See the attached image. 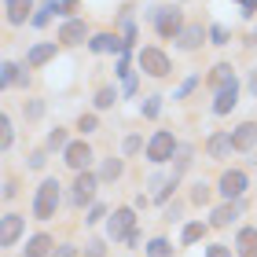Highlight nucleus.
I'll return each instance as SVG.
<instances>
[{
  "instance_id": "20e7f679",
  "label": "nucleus",
  "mask_w": 257,
  "mask_h": 257,
  "mask_svg": "<svg viewBox=\"0 0 257 257\" xmlns=\"http://www.w3.org/2000/svg\"><path fill=\"white\" fill-rule=\"evenodd\" d=\"M96 184H99V177H96V173L81 169V173H77V180H74V206H85V202H92V195H96Z\"/></svg>"
},
{
  "instance_id": "393cba45",
  "label": "nucleus",
  "mask_w": 257,
  "mask_h": 257,
  "mask_svg": "<svg viewBox=\"0 0 257 257\" xmlns=\"http://www.w3.org/2000/svg\"><path fill=\"white\" fill-rule=\"evenodd\" d=\"M114 99H118V96H114V88H99V92H96V107H99V110L110 107Z\"/></svg>"
},
{
  "instance_id": "412c9836",
  "label": "nucleus",
  "mask_w": 257,
  "mask_h": 257,
  "mask_svg": "<svg viewBox=\"0 0 257 257\" xmlns=\"http://www.w3.org/2000/svg\"><path fill=\"white\" fill-rule=\"evenodd\" d=\"M55 55V44H37V48L30 52V66H44Z\"/></svg>"
},
{
  "instance_id": "4468645a",
  "label": "nucleus",
  "mask_w": 257,
  "mask_h": 257,
  "mask_svg": "<svg viewBox=\"0 0 257 257\" xmlns=\"http://www.w3.org/2000/svg\"><path fill=\"white\" fill-rule=\"evenodd\" d=\"M92 52H128V41H118L110 37V33H99V37H92Z\"/></svg>"
},
{
  "instance_id": "a19ab883",
  "label": "nucleus",
  "mask_w": 257,
  "mask_h": 257,
  "mask_svg": "<svg viewBox=\"0 0 257 257\" xmlns=\"http://www.w3.org/2000/svg\"><path fill=\"white\" fill-rule=\"evenodd\" d=\"M30 166H33V169H41V166H44V151H37V155L30 158Z\"/></svg>"
},
{
  "instance_id": "473e14b6",
  "label": "nucleus",
  "mask_w": 257,
  "mask_h": 257,
  "mask_svg": "<svg viewBox=\"0 0 257 257\" xmlns=\"http://www.w3.org/2000/svg\"><path fill=\"white\" fill-rule=\"evenodd\" d=\"M96 125H99V121H96V114H85V118L77 121V128H81V133H92Z\"/></svg>"
},
{
  "instance_id": "6ab92c4d",
  "label": "nucleus",
  "mask_w": 257,
  "mask_h": 257,
  "mask_svg": "<svg viewBox=\"0 0 257 257\" xmlns=\"http://www.w3.org/2000/svg\"><path fill=\"white\" fill-rule=\"evenodd\" d=\"M231 81H235V74H231V66H228V63H217L213 70H209V85L224 88V85H231Z\"/></svg>"
},
{
  "instance_id": "f03ea898",
  "label": "nucleus",
  "mask_w": 257,
  "mask_h": 257,
  "mask_svg": "<svg viewBox=\"0 0 257 257\" xmlns=\"http://www.w3.org/2000/svg\"><path fill=\"white\" fill-rule=\"evenodd\" d=\"M140 70L151 74V77H166L169 74V55L162 48H144L140 52Z\"/></svg>"
},
{
  "instance_id": "58836bf2",
  "label": "nucleus",
  "mask_w": 257,
  "mask_h": 257,
  "mask_svg": "<svg viewBox=\"0 0 257 257\" xmlns=\"http://www.w3.org/2000/svg\"><path fill=\"white\" fill-rule=\"evenodd\" d=\"M239 4H242V15H253L257 11V0H239Z\"/></svg>"
},
{
  "instance_id": "a211bd4d",
  "label": "nucleus",
  "mask_w": 257,
  "mask_h": 257,
  "mask_svg": "<svg viewBox=\"0 0 257 257\" xmlns=\"http://www.w3.org/2000/svg\"><path fill=\"white\" fill-rule=\"evenodd\" d=\"M177 41H180V48H198V44H202V26H184L180 33H177Z\"/></svg>"
},
{
  "instance_id": "7ed1b4c3",
  "label": "nucleus",
  "mask_w": 257,
  "mask_h": 257,
  "mask_svg": "<svg viewBox=\"0 0 257 257\" xmlns=\"http://www.w3.org/2000/svg\"><path fill=\"white\" fill-rule=\"evenodd\" d=\"M173 151H177L173 133H155V136H151V144H147V158L158 166V162H169L173 158Z\"/></svg>"
},
{
  "instance_id": "aec40b11",
  "label": "nucleus",
  "mask_w": 257,
  "mask_h": 257,
  "mask_svg": "<svg viewBox=\"0 0 257 257\" xmlns=\"http://www.w3.org/2000/svg\"><path fill=\"white\" fill-rule=\"evenodd\" d=\"M206 151L213 158H224L228 151H231V136H224V133H217V136H209V144H206Z\"/></svg>"
},
{
  "instance_id": "f3484780",
  "label": "nucleus",
  "mask_w": 257,
  "mask_h": 257,
  "mask_svg": "<svg viewBox=\"0 0 257 257\" xmlns=\"http://www.w3.org/2000/svg\"><path fill=\"white\" fill-rule=\"evenodd\" d=\"M52 239L48 235H33L30 239V246H26V257H52Z\"/></svg>"
},
{
  "instance_id": "f257e3e1",
  "label": "nucleus",
  "mask_w": 257,
  "mask_h": 257,
  "mask_svg": "<svg viewBox=\"0 0 257 257\" xmlns=\"http://www.w3.org/2000/svg\"><path fill=\"white\" fill-rule=\"evenodd\" d=\"M55 206H59V184H55V180H44L41 188H37L33 213H37V220H48V217H55Z\"/></svg>"
},
{
  "instance_id": "c756f323",
  "label": "nucleus",
  "mask_w": 257,
  "mask_h": 257,
  "mask_svg": "<svg viewBox=\"0 0 257 257\" xmlns=\"http://www.w3.org/2000/svg\"><path fill=\"white\" fill-rule=\"evenodd\" d=\"M158 110H162V103H158V96H147V103H144V114H147V118H155Z\"/></svg>"
},
{
  "instance_id": "7c9ffc66",
  "label": "nucleus",
  "mask_w": 257,
  "mask_h": 257,
  "mask_svg": "<svg viewBox=\"0 0 257 257\" xmlns=\"http://www.w3.org/2000/svg\"><path fill=\"white\" fill-rule=\"evenodd\" d=\"M191 198H195L198 206H202V202H209V188H206V184H195V191H191Z\"/></svg>"
},
{
  "instance_id": "37998d69",
  "label": "nucleus",
  "mask_w": 257,
  "mask_h": 257,
  "mask_svg": "<svg viewBox=\"0 0 257 257\" xmlns=\"http://www.w3.org/2000/svg\"><path fill=\"white\" fill-rule=\"evenodd\" d=\"M250 92L257 96V70H253V77H250Z\"/></svg>"
},
{
  "instance_id": "c9c22d12",
  "label": "nucleus",
  "mask_w": 257,
  "mask_h": 257,
  "mask_svg": "<svg viewBox=\"0 0 257 257\" xmlns=\"http://www.w3.org/2000/svg\"><path fill=\"white\" fill-rule=\"evenodd\" d=\"M140 147H144V144H140V136H128V140H125V155H136Z\"/></svg>"
},
{
  "instance_id": "79ce46f5",
  "label": "nucleus",
  "mask_w": 257,
  "mask_h": 257,
  "mask_svg": "<svg viewBox=\"0 0 257 257\" xmlns=\"http://www.w3.org/2000/svg\"><path fill=\"white\" fill-rule=\"evenodd\" d=\"M77 8V0H59V11H74Z\"/></svg>"
},
{
  "instance_id": "f704fd0d",
  "label": "nucleus",
  "mask_w": 257,
  "mask_h": 257,
  "mask_svg": "<svg viewBox=\"0 0 257 257\" xmlns=\"http://www.w3.org/2000/svg\"><path fill=\"white\" fill-rule=\"evenodd\" d=\"M103 217H107V209H103V206H92L85 220H88V224H96V220H103Z\"/></svg>"
},
{
  "instance_id": "72a5a7b5",
  "label": "nucleus",
  "mask_w": 257,
  "mask_h": 257,
  "mask_svg": "<svg viewBox=\"0 0 257 257\" xmlns=\"http://www.w3.org/2000/svg\"><path fill=\"white\" fill-rule=\"evenodd\" d=\"M209 37H213V44H228V30L224 26H213V30H209Z\"/></svg>"
},
{
  "instance_id": "c85d7f7f",
  "label": "nucleus",
  "mask_w": 257,
  "mask_h": 257,
  "mask_svg": "<svg viewBox=\"0 0 257 257\" xmlns=\"http://www.w3.org/2000/svg\"><path fill=\"white\" fill-rule=\"evenodd\" d=\"M0 144H11V118H8V114H4V118H0Z\"/></svg>"
},
{
  "instance_id": "cd10ccee",
  "label": "nucleus",
  "mask_w": 257,
  "mask_h": 257,
  "mask_svg": "<svg viewBox=\"0 0 257 257\" xmlns=\"http://www.w3.org/2000/svg\"><path fill=\"white\" fill-rule=\"evenodd\" d=\"M48 147H52V151H59V147H70V144H66V133H63V128H55V133L48 136Z\"/></svg>"
},
{
  "instance_id": "9b49d317",
  "label": "nucleus",
  "mask_w": 257,
  "mask_h": 257,
  "mask_svg": "<svg viewBox=\"0 0 257 257\" xmlns=\"http://www.w3.org/2000/svg\"><path fill=\"white\" fill-rule=\"evenodd\" d=\"M19 235H22V217L19 213H8L4 224H0V242H4V246H15Z\"/></svg>"
},
{
  "instance_id": "4c0bfd02",
  "label": "nucleus",
  "mask_w": 257,
  "mask_h": 257,
  "mask_svg": "<svg viewBox=\"0 0 257 257\" xmlns=\"http://www.w3.org/2000/svg\"><path fill=\"white\" fill-rule=\"evenodd\" d=\"M206 257H231V250H228V246H209Z\"/></svg>"
},
{
  "instance_id": "c03bdc74",
  "label": "nucleus",
  "mask_w": 257,
  "mask_h": 257,
  "mask_svg": "<svg viewBox=\"0 0 257 257\" xmlns=\"http://www.w3.org/2000/svg\"><path fill=\"white\" fill-rule=\"evenodd\" d=\"M253 41H257V33H253Z\"/></svg>"
},
{
  "instance_id": "423d86ee",
  "label": "nucleus",
  "mask_w": 257,
  "mask_h": 257,
  "mask_svg": "<svg viewBox=\"0 0 257 257\" xmlns=\"http://www.w3.org/2000/svg\"><path fill=\"white\" fill-rule=\"evenodd\" d=\"M155 26H158L162 37H177V33L184 30V26H180V11H173V8L155 11Z\"/></svg>"
},
{
  "instance_id": "2f4dec72",
  "label": "nucleus",
  "mask_w": 257,
  "mask_h": 257,
  "mask_svg": "<svg viewBox=\"0 0 257 257\" xmlns=\"http://www.w3.org/2000/svg\"><path fill=\"white\" fill-rule=\"evenodd\" d=\"M85 253H88V257H103V253H107V246H103L99 239H92L88 246H85Z\"/></svg>"
},
{
  "instance_id": "0eeeda50",
  "label": "nucleus",
  "mask_w": 257,
  "mask_h": 257,
  "mask_svg": "<svg viewBox=\"0 0 257 257\" xmlns=\"http://www.w3.org/2000/svg\"><path fill=\"white\" fill-rule=\"evenodd\" d=\"M220 191H224L228 198H239L242 191H246V173L242 169H228L224 177H220Z\"/></svg>"
},
{
  "instance_id": "2eb2a0df",
  "label": "nucleus",
  "mask_w": 257,
  "mask_h": 257,
  "mask_svg": "<svg viewBox=\"0 0 257 257\" xmlns=\"http://www.w3.org/2000/svg\"><path fill=\"white\" fill-rule=\"evenodd\" d=\"M235 246H239V257H257V228H242Z\"/></svg>"
},
{
  "instance_id": "a878e982",
  "label": "nucleus",
  "mask_w": 257,
  "mask_h": 257,
  "mask_svg": "<svg viewBox=\"0 0 257 257\" xmlns=\"http://www.w3.org/2000/svg\"><path fill=\"white\" fill-rule=\"evenodd\" d=\"M202 235H206V228H202V224H188V228H184V242H198Z\"/></svg>"
},
{
  "instance_id": "5701e85b",
  "label": "nucleus",
  "mask_w": 257,
  "mask_h": 257,
  "mask_svg": "<svg viewBox=\"0 0 257 257\" xmlns=\"http://www.w3.org/2000/svg\"><path fill=\"white\" fill-rule=\"evenodd\" d=\"M52 11H59V4H55V0H48V4H41V8H37V15H33L30 22H33V26H48Z\"/></svg>"
},
{
  "instance_id": "6e6552de",
  "label": "nucleus",
  "mask_w": 257,
  "mask_h": 257,
  "mask_svg": "<svg viewBox=\"0 0 257 257\" xmlns=\"http://www.w3.org/2000/svg\"><path fill=\"white\" fill-rule=\"evenodd\" d=\"M63 155H66V166H70V169H77V173H81V169H88V162H92L88 144H70Z\"/></svg>"
},
{
  "instance_id": "e433bc0d",
  "label": "nucleus",
  "mask_w": 257,
  "mask_h": 257,
  "mask_svg": "<svg viewBox=\"0 0 257 257\" xmlns=\"http://www.w3.org/2000/svg\"><path fill=\"white\" fill-rule=\"evenodd\" d=\"M52 257H77V246H55Z\"/></svg>"
},
{
  "instance_id": "ea45409f",
  "label": "nucleus",
  "mask_w": 257,
  "mask_h": 257,
  "mask_svg": "<svg viewBox=\"0 0 257 257\" xmlns=\"http://www.w3.org/2000/svg\"><path fill=\"white\" fill-rule=\"evenodd\" d=\"M198 85V77H191V81H184V85H180V96H188V92Z\"/></svg>"
},
{
  "instance_id": "1a4fd4ad",
  "label": "nucleus",
  "mask_w": 257,
  "mask_h": 257,
  "mask_svg": "<svg viewBox=\"0 0 257 257\" xmlns=\"http://www.w3.org/2000/svg\"><path fill=\"white\" fill-rule=\"evenodd\" d=\"M253 144H257V125L253 121H242L235 133H231V147H235V151H250Z\"/></svg>"
},
{
  "instance_id": "bb28decb",
  "label": "nucleus",
  "mask_w": 257,
  "mask_h": 257,
  "mask_svg": "<svg viewBox=\"0 0 257 257\" xmlns=\"http://www.w3.org/2000/svg\"><path fill=\"white\" fill-rule=\"evenodd\" d=\"M0 81H4V85H15V81H19V66H15V63H4V74H0Z\"/></svg>"
},
{
  "instance_id": "4be33fe9",
  "label": "nucleus",
  "mask_w": 257,
  "mask_h": 257,
  "mask_svg": "<svg viewBox=\"0 0 257 257\" xmlns=\"http://www.w3.org/2000/svg\"><path fill=\"white\" fill-rule=\"evenodd\" d=\"M147 257H173L169 239H151V242H147Z\"/></svg>"
},
{
  "instance_id": "9d476101",
  "label": "nucleus",
  "mask_w": 257,
  "mask_h": 257,
  "mask_svg": "<svg viewBox=\"0 0 257 257\" xmlns=\"http://www.w3.org/2000/svg\"><path fill=\"white\" fill-rule=\"evenodd\" d=\"M235 103H239V85H235V81L224 85V88H217V99H213V110H217V114H228Z\"/></svg>"
},
{
  "instance_id": "39448f33",
  "label": "nucleus",
  "mask_w": 257,
  "mask_h": 257,
  "mask_svg": "<svg viewBox=\"0 0 257 257\" xmlns=\"http://www.w3.org/2000/svg\"><path fill=\"white\" fill-rule=\"evenodd\" d=\"M133 224H136V213L133 209H114V217H110V239H128L133 235Z\"/></svg>"
},
{
  "instance_id": "b1692460",
  "label": "nucleus",
  "mask_w": 257,
  "mask_h": 257,
  "mask_svg": "<svg viewBox=\"0 0 257 257\" xmlns=\"http://www.w3.org/2000/svg\"><path fill=\"white\" fill-rule=\"evenodd\" d=\"M121 177V162L118 158H107L103 162V169H99V180H118Z\"/></svg>"
},
{
  "instance_id": "dca6fc26",
  "label": "nucleus",
  "mask_w": 257,
  "mask_h": 257,
  "mask_svg": "<svg viewBox=\"0 0 257 257\" xmlns=\"http://www.w3.org/2000/svg\"><path fill=\"white\" fill-rule=\"evenodd\" d=\"M235 217H239V206H235V202H231V206H217L213 217H209V224H213V228H228Z\"/></svg>"
},
{
  "instance_id": "f8f14e48",
  "label": "nucleus",
  "mask_w": 257,
  "mask_h": 257,
  "mask_svg": "<svg viewBox=\"0 0 257 257\" xmlns=\"http://www.w3.org/2000/svg\"><path fill=\"white\" fill-rule=\"evenodd\" d=\"M4 8H8V22H26V19H33L30 11H33V0H4Z\"/></svg>"
},
{
  "instance_id": "ddd939ff",
  "label": "nucleus",
  "mask_w": 257,
  "mask_h": 257,
  "mask_svg": "<svg viewBox=\"0 0 257 257\" xmlns=\"http://www.w3.org/2000/svg\"><path fill=\"white\" fill-rule=\"evenodd\" d=\"M85 22H81V19H70V22H63V30H59V41L63 44H81V41H85Z\"/></svg>"
}]
</instances>
